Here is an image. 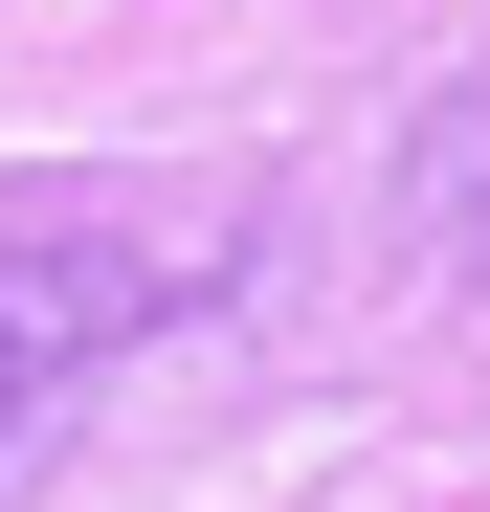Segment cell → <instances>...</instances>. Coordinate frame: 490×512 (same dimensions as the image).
I'll return each instance as SVG.
<instances>
[{
	"instance_id": "2",
	"label": "cell",
	"mask_w": 490,
	"mask_h": 512,
	"mask_svg": "<svg viewBox=\"0 0 490 512\" xmlns=\"http://www.w3.org/2000/svg\"><path fill=\"white\" fill-rule=\"evenodd\" d=\"M401 223H424L446 268H490V90H446L424 134H401Z\"/></svg>"
},
{
	"instance_id": "1",
	"label": "cell",
	"mask_w": 490,
	"mask_h": 512,
	"mask_svg": "<svg viewBox=\"0 0 490 512\" xmlns=\"http://www.w3.org/2000/svg\"><path fill=\"white\" fill-rule=\"evenodd\" d=\"M179 290L201 268H134V245H0V468H23V423L90 379V357H134Z\"/></svg>"
}]
</instances>
